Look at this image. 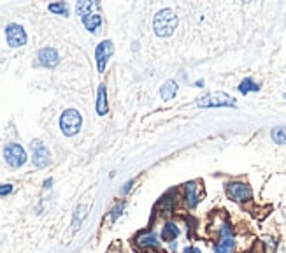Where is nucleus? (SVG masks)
Wrapping results in <instances>:
<instances>
[{"label":"nucleus","instance_id":"20","mask_svg":"<svg viewBox=\"0 0 286 253\" xmlns=\"http://www.w3.org/2000/svg\"><path fill=\"white\" fill-rule=\"evenodd\" d=\"M93 9H97V4L95 2H77V6H75V11H77V14L81 16V18L86 14H91Z\"/></svg>","mask_w":286,"mask_h":253},{"label":"nucleus","instance_id":"25","mask_svg":"<svg viewBox=\"0 0 286 253\" xmlns=\"http://www.w3.org/2000/svg\"><path fill=\"white\" fill-rule=\"evenodd\" d=\"M183 253H202V251L195 246H186L185 250H183Z\"/></svg>","mask_w":286,"mask_h":253},{"label":"nucleus","instance_id":"12","mask_svg":"<svg viewBox=\"0 0 286 253\" xmlns=\"http://www.w3.org/2000/svg\"><path fill=\"white\" fill-rule=\"evenodd\" d=\"M81 19H83V25H85L91 34H95V32L98 30V27L102 25V18H100V14H97V13L86 14V16H83Z\"/></svg>","mask_w":286,"mask_h":253},{"label":"nucleus","instance_id":"6","mask_svg":"<svg viewBox=\"0 0 286 253\" xmlns=\"http://www.w3.org/2000/svg\"><path fill=\"white\" fill-rule=\"evenodd\" d=\"M6 39L9 42V46L19 47L27 44V32L23 30L21 25H16V23H11L6 29Z\"/></svg>","mask_w":286,"mask_h":253},{"label":"nucleus","instance_id":"17","mask_svg":"<svg viewBox=\"0 0 286 253\" xmlns=\"http://www.w3.org/2000/svg\"><path fill=\"white\" fill-rule=\"evenodd\" d=\"M258 90H260V86H258L251 78L242 79L241 85H239V92H241L242 95H248L249 92H258Z\"/></svg>","mask_w":286,"mask_h":253},{"label":"nucleus","instance_id":"14","mask_svg":"<svg viewBox=\"0 0 286 253\" xmlns=\"http://www.w3.org/2000/svg\"><path fill=\"white\" fill-rule=\"evenodd\" d=\"M233 248H236L233 237H220L218 244L214 246V253H232Z\"/></svg>","mask_w":286,"mask_h":253},{"label":"nucleus","instance_id":"22","mask_svg":"<svg viewBox=\"0 0 286 253\" xmlns=\"http://www.w3.org/2000/svg\"><path fill=\"white\" fill-rule=\"evenodd\" d=\"M47 9H49L51 13H57V14H63V16L69 14V9H67L65 4H49Z\"/></svg>","mask_w":286,"mask_h":253},{"label":"nucleus","instance_id":"3","mask_svg":"<svg viewBox=\"0 0 286 253\" xmlns=\"http://www.w3.org/2000/svg\"><path fill=\"white\" fill-rule=\"evenodd\" d=\"M81 123H83V118L75 109L63 111V114L60 118V129L65 136H69V137L75 136V134L79 132V129H81Z\"/></svg>","mask_w":286,"mask_h":253},{"label":"nucleus","instance_id":"4","mask_svg":"<svg viewBox=\"0 0 286 253\" xmlns=\"http://www.w3.org/2000/svg\"><path fill=\"white\" fill-rule=\"evenodd\" d=\"M226 193L236 203H248V200L253 199V190L249 188V185L242 183V181H230V183H226Z\"/></svg>","mask_w":286,"mask_h":253},{"label":"nucleus","instance_id":"2","mask_svg":"<svg viewBox=\"0 0 286 253\" xmlns=\"http://www.w3.org/2000/svg\"><path fill=\"white\" fill-rule=\"evenodd\" d=\"M197 106L198 108H236V98L223 92H214L198 98Z\"/></svg>","mask_w":286,"mask_h":253},{"label":"nucleus","instance_id":"24","mask_svg":"<svg viewBox=\"0 0 286 253\" xmlns=\"http://www.w3.org/2000/svg\"><path fill=\"white\" fill-rule=\"evenodd\" d=\"M11 192H13V185H2V187H0V197L9 195Z\"/></svg>","mask_w":286,"mask_h":253},{"label":"nucleus","instance_id":"5","mask_svg":"<svg viewBox=\"0 0 286 253\" xmlns=\"http://www.w3.org/2000/svg\"><path fill=\"white\" fill-rule=\"evenodd\" d=\"M4 157H6V162L11 167H21L27 162L25 149L19 144H16V142H9V144L4 148Z\"/></svg>","mask_w":286,"mask_h":253},{"label":"nucleus","instance_id":"1","mask_svg":"<svg viewBox=\"0 0 286 253\" xmlns=\"http://www.w3.org/2000/svg\"><path fill=\"white\" fill-rule=\"evenodd\" d=\"M177 29V16L172 9H164L157 13L153 21V30L158 37H170Z\"/></svg>","mask_w":286,"mask_h":253},{"label":"nucleus","instance_id":"21","mask_svg":"<svg viewBox=\"0 0 286 253\" xmlns=\"http://www.w3.org/2000/svg\"><path fill=\"white\" fill-rule=\"evenodd\" d=\"M160 206H162V215H170V213H172V209H174V199L170 197V193H167L165 197H162Z\"/></svg>","mask_w":286,"mask_h":253},{"label":"nucleus","instance_id":"18","mask_svg":"<svg viewBox=\"0 0 286 253\" xmlns=\"http://www.w3.org/2000/svg\"><path fill=\"white\" fill-rule=\"evenodd\" d=\"M85 216H86V206L79 204L77 208H75V215H74V220H72V229H74V231H77V229L81 227V221L85 220Z\"/></svg>","mask_w":286,"mask_h":253},{"label":"nucleus","instance_id":"9","mask_svg":"<svg viewBox=\"0 0 286 253\" xmlns=\"http://www.w3.org/2000/svg\"><path fill=\"white\" fill-rule=\"evenodd\" d=\"M37 58H39V63L44 67H55L60 62V57H58L57 49H53V47H42V49L39 51Z\"/></svg>","mask_w":286,"mask_h":253},{"label":"nucleus","instance_id":"16","mask_svg":"<svg viewBox=\"0 0 286 253\" xmlns=\"http://www.w3.org/2000/svg\"><path fill=\"white\" fill-rule=\"evenodd\" d=\"M97 113L100 114V116H104V114H107V93H106V86H104V85L98 86Z\"/></svg>","mask_w":286,"mask_h":253},{"label":"nucleus","instance_id":"10","mask_svg":"<svg viewBox=\"0 0 286 253\" xmlns=\"http://www.w3.org/2000/svg\"><path fill=\"white\" fill-rule=\"evenodd\" d=\"M181 231L179 227H177L174 221H167L164 223V229H162V241L164 243H172V241H176L177 237H179Z\"/></svg>","mask_w":286,"mask_h":253},{"label":"nucleus","instance_id":"7","mask_svg":"<svg viewBox=\"0 0 286 253\" xmlns=\"http://www.w3.org/2000/svg\"><path fill=\"white\" fill-rule=\"evenodd\" d=\"M113 53H114V46L111 41H102L100 44L97 46V49H95V58H97L98 72H104L106 70L107 60H109Z\"/></svg>","mask_w":286,"mask_h":253},{"label":"nucleus","instance_id":"15","mask_svg":"<svg viewBox=\"0 0 286 253\" xmlns=\"http://www.w3.org/2000/svg\"><path fill=\"white\" fill-rule=\"evenodd\" d=\"M186 204H188L190 208H197V204H198L197 183H195V181H190V183H186Z\"/></svg>","mask_w":286,"mask_h":253},{"label":"nucleus","instance_id":"26","mask_svg":"<svg viewBox=\"0 0 286 253\" xmlns=\"http://www.w3.org/2000/svg\"><path fill=\"white\" fill-rule=\"evenodd\" d=\"M132 185H134V183H132V181H128V183H126V187H125V188H123V193H126V192H128V190H130V188H132Z\"/></svg>","mask_w":286,"mask_h":253},{"label":"nucleus","instance_id":"11","mask_svg":"<svg viewBox=\"0 0 286 253\" xmlns=\"http://www.w3.org/2000/svg\"><path fill=\"white\" fill-rule=\"evenodd\" d=\"M137 246L142 248V250H157L160 246V241L157 239V236L153 232H148V234H142L137 237Z\"/></svg>","mask_w":286,"mask_h":253},{"label":"nucleus","instance_id":"23","mask_svg":"<svg viewBox=\"0 0 286 253\" xmlns=\"http://www.w3.org/2000/svg\"><path fill=\"white\" fill-rule=\"evenodd\" d=\"M123 208H125V204H123V203H120V204H118L116 206V208H114L113 209V211H111V220H116L118 218V216H120L121 215V211H123Z\"/></svg>","mask_w":286,"mask_h":253},{"label":"nucleus","instance_id":"13","mask_svg":"<svg viewBox=\"0 0 286 253\" xmlns=\"http://www.w3.org/2000/svg\"><path fill=\"white\" fill-rule=\"evenodd\" d=\"M176 93H177V83L176 81L169 79V81H165L164 85H162L160 97L164 98V100H172V98L176 97Z\"/></svg>","mask_w":286,"mask_h":253},{"label":"nucleus","instance_id":"8","mask_svg":"<svg viewBox=\"0 0 286 253\" xmlns=\"http://www.w3.org/2000/svg\"><path fill=\"white\" fill-rule=\"evenodd\" d=\"M32 149H34V165L37 169H44L49 164V151L41 141L32 142Z\"/></svg>","mask_w":286,"mask_h":253},{"label":"nucleus","instance_id":"19","mask_svg":"<svg viewBox=\"0 0 286 253\" xmlns=\"http://www.w3.org/2000/svg\"><path fill=\"white\" fill-rule=\"evenodd\" d=\"M271 137L277 144H286V127H274Z\"/></svg>","mask_w":286,"mask_h":253}]
</instances>
